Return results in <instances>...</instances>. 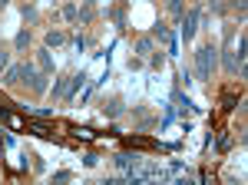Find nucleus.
<instances>
[{
	"label": "nucleus",
	"mask_w": 248,
	"mask_h": 185,
	"mask_svg": "<svg viewBox=\"0 0 248 185\" xmlns=\"http://www.w3.org/2000/svg\"><path fill=\"white\" fill-rule=\"evenodd\" d=\"M215 46H202L199 53H195V70H199V79H212V70H215Z\"/></svg>",
	"instance_id": "1"
},
{
	"label": "nucleus",
	"mask_w": 248,
	"mask_h": 185,
	"mask_svg": "<svg viewBox=\"0 0 248 185\" xmlns=\"http://www.w3.org/2000/svg\"><path fill=\"white\" fill-rule=\"evenodd\" d=\"M30 83V90L33 92H43L46 90V73H37V66L33 63H20V83Z\"/></svg>",
	"instance_id": "2"
},
{
	"label": "nucleus",
	"mask_w": 248,
	"mask_h": 185,
	"mask_svg": "<svg viewBox=\"0 0 248 185\" xmlns=\"http://www.w3.org/2000/svg\"><path fill=\"white\" fill-rule=\"evenodd\" d=\"M195 23H199V10H189V14H182V37H186V40L195 37V30H199Z\"/></svg>",
	"instance_id": "3"
},
{
	"label": "nucleus",
	"mask_w": 248,
	"mask_h": 185,
	"mask_svg": "<svg viewBox=\"0 0 248 185\" xmlns=\"http://www.w3.org/2000/svg\"><path fill=\"white\" fill-rule=\"evenodd\" d=\"M123 109H126V106H123V99H119V96H109V99H103V112H106L109 119H116V116H119Z\"/></svg>",
	"instance_id": "4"
},
{
	"label": "nucleus",
	"mask_w": 248,
	"mask_h": 185,
	"mask_svg": "<svg viewBox=\"0 0 248 185\" xmlns=\"http://www.w3.org/2000/svg\"><path fill=\"white\" fill-rule=\"evenodd\" d=\"M3 83H7V86H17V83H20V63H17V66H7Z\"/></svg>",
	"instance_id": "5"
},
{
	"label": "nucleus",
	"mask_w": 248,
	"mask_h": 185,
	"mask_svg": "<svg viewBox=\"0 0 248 185\" xmlns=\"http://www.w3.org/2000/svg\"><path fill=\"white\" fill-rule=\"evenodd\" d=\"M153 37L159 40V43H169V46H172V33L162 27V23H155V27H153Z\"/></svg>",
	"instance_id": "6"
},
{
	"label": "nucleus",
	"mask_w": 248,
	"mask_h": 185,
	"mask_svg": "<svg viewBox=\"0 0 248 185\" xmlns=\"http://www.w3.org/2000/svg\"><path fill=\"white\" fill-rule=\"evenodd\" d=\"M136 53H139V56L153 53V40H149V37H139V40H136Z\"/></svg>",
	"instance_id": "7"
},
{
	"label": "nucleus",
	"mask_w": 248,
	"mask_h": 185,
	"mask_svg": "<svg viewBox=\"0 0 248 185\" xmlns=\"http://www.w3.org/2000/svg\"><path fill=\"white\" fill-rule=\"evenodd\" d=\"M14 46H17L20 53H23V50L30 46V30H20V33H17V40H14Z\"/></svg>",
	"instance_id": "8"
},
{
	"label": "nucleus",
	"mask_w": 248,
	"mask_h": 185,
	"mask_svg": "<svg viewBox=\"0 0 248 185\" xmlns=\"http://www.w3.org/2000/svg\"><path fill=\"white\" fill-rule=\"evenodd\" d=\"M40 70H43V73L53 70V56H50V50H40Z\"/></svg>",
	"instance_id": "9"
},
{
	"label": "nucleus",
	"mask_w": 248,
	"mask_h": 185,
	"mask_svg": "<svg viewBox=\"0 0 248 185\" xmlns=\"http://www.w3.org/2000/svg\"><path fill=\"white\" fill-rule=\"evenodd\" d=\"M63 40H66V33H63V30H50V33H46V46H60Z\"/></svg>",
	"instance_id": "10"
},
{
	"label": "nucleus",
	"mask_w": 248,
	"mask_h": 185,
	"mask_svg": "<svg viewBox=\"0 0 248 185\" xmlns=\"http://www.w3.org/2000/svg\"><path fill=\"white\" fill-rule=\"evenodd\" d=\"M116 166H119V169H129V166H136V155H129V152L116 155Z\"/></svg>",
	"instance_id": "11"
},
{
	"label": "nucleus",
	"mask_w": 248,
	"mask_h": 185,
	"mask_svg": "<svg viewBox=\"0 0 248 185\" xmlns=\"http://www.w3.org/2000/svg\"><path fill=\"white\" fill-rule=\"evenodd\" d=\"M222 103H225V106H222L225 112H232L235 106H238V99H235V92H225V96H222Z\"/></svg>",
	"instance_id": "12"
},
{
	"label": "nucleus",
	"mask_w": 248,
	"mask_h": 185,
	"mask_svg": "<svg viewBox=\"0 0 248 185\" xmlns=\"http://www.w3.org/2000/svg\"><path fill=\"white\" fill-rule=\"evenodd\" d=\"M66 83H70V79H66V76H60L57 83H53V96H66Z\"/></svg>",
	"instance_id": "13"
},
{
	"label": "nucleus",
	"mask_w": 248,
	"mask_h": 185,
	"mask_svg": "<svg viewBox=\"0 0 248 185\" xmlns=\"http://www.w3.org/2000/svg\"><path fill=\"white\" fill-rule=\"evenodd\" d=\"M169 14H172V17H182V14H186L182 0H169Z\"/></svg>",
	"instance_id": "14"
},
{
	"label": "nucleus",
	"mask_w": 248,
	"mask_h": 185,
	"mask_svg": "<svg viewBox=\"0 0 248 185\" xmlns=\"http://www.w3.org/2000/svg\"><path fill=\"white\" fill-rule=\"evenodd\" d=\"M229 7L238 14V17H245V0H229Z\"/></svg>",
	"instance_id": "15"
},
{
	"label": "nucleus",
	"mask_w": 248,
	"mask_h": 185,
	"mask_svg": "<svg viewBox=\"0 0 248 185\" xmlns=\"http://www.w3.org/2000/svg\"><path fill=\"white\" fill-rule=\"evenodd\" d=\"M77 14H79V10L73 7V3H66V7H63V17H66V20H77Z\"/></svg>",
	"instance_id": "16"
},
{
	"label": "nucleus",
	"mask_w": 248,
	"mask_h": 185,
	"mask_svg": "<svg viewBox=\"0 0 248 185\" xmlns=\"http://www.w3.org/2000/svg\"><path fill=\"white\" fill-rule=\"evenodd\" d=\"M23 17L30 20V23H37V10H33V7H23Z\"/></svg>",
	"instance_id": "17"
},
{
	"label": "nucleus",
	"mask_w": 248,
	"mask_h": 185,
	"mask_svg": "<svg viewBox=\"0 0 248 185\" xmlns=\"http://www.w3.org/2000/svg\"><path fill=\"white\" fill-rule=\"evenodd\" d=\"M7 63H10V56H7V50L0 46V70H7Z\"/></svg>",
	"instance_id": "18"
},
{
	"label": "nucleus",
	"mask_w": 248,
	"mask_h": 185,
	"mask_svg": "<svg viewBox=\"0 0 248 185\" xmlns=\"http://www.w3.org/2000/svg\"><path fill=\"white\" fill-rule=\"evenodd\" d=\"M229 142H232L229 136H218V152H225V149H229Z\"/></svg>",
	"instance_id": "19"
},
{
	"label": "nucleus",
	"mask_w": 248,
	"mask_h": 185,
	"mask_svg": "<svg viewBox=\"0 0 248 185\" xmlns=\"http://www.w3.org/2000/svg\"><path fill=\"white\" fill-rule=\"evenodd\" d=\"M73 132H77L79 139H86V142H90V139H93V132H90V129H73Z\"/></svg>",
	"instance_id": "20"
},
{
	"label": "nucleus",
	"mask_w": 248,
	"mask_h": 185,
	"mask_svg": "<svg viewBox=\"0 0 248 185\" xmlns=\"http://www.w3.org/2000/svg\"><path fill=\"white\" fill-rule=\"evenodd\" d=\"M7 3H10V0H0V7H7Z\"/></svg>",
	"instance_id": "21"
}]
</instances>
